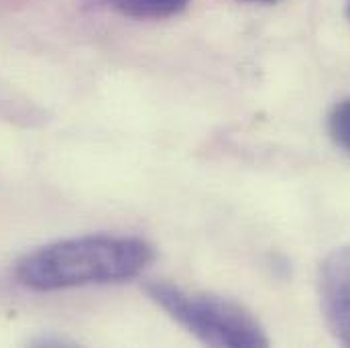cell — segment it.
I'll return each instance as SVG.
<instances>
[{"instance_id": "3", "label": "cell", "mask_w": 350, "mask_h": 348, "mask_svg": "<svg viewBox=\"0 0 350 348\" xmlns=\"http://www.w3.org/2000/svg\"><path fill=\"white\" fill-rule=\"evenodd\" d=\"M324 320L334 338L350 347V245L332 251L318 271Z\"/></svg>"}, {"instance_id": "5", "label": "cell", "mask_w": 350, "mask_h": 348, "mask_svg": "<svg viewBox=\"0 0 350 348\" xmlns=\"http://www.w3.org/2000/svg\"><path fill=\"white\" fill-rule=\"evenodd\" d=\"M328 135L336 147L350 153V98L340 100L328 114Z\"/></svg>"}, {"instance_id": "4", "label": "cell", "mask_w": 350, "mask_h": 348, "mask_svg": "<svg viewBox=\"0 0 350 348\" xmlns=\"http://www.w3.org/2000/svg\"><path fill=\"white\" fill-rule=\"evenodd\" d=\"M90 2L104 4L129 18L161 21L181 14L191 0H90Z\"/></svg>"}, {"instance_id": "2", "label": "cell", "mask_w": 350, "mask_h": 348, "mask_svg": "<svg viewBox=\"0 0 350 348\" xmlns=\"http://www.w3.org/2000/svg\"><path fill=\"white\" fill-rule=\"evenodd\" d=\"M145 293L172 320L204 345L228 348L269 345L257 316L230 297L187 291L167 281L145 283Z\"/></svg>"}, {"instance_id": "1", "label": "cell", "mask_w": 350, "mask_h": 348, "mask_svg": "<svg viewBox=\"0 0 350 348\" xmlns=\"http://www.w3.org/2000/svg\"><path fill=\"white\" fill-rule=\"evenodd\" d=\"M155 249L137 237L86 235L43 245L14 263L16 281L31 291H59L137 279Z\"/></svg>"}, {"instance_id": "6", "label": "cell", "mask_w": 350, "mask_h": 348, "mask_svg": "<svg viewBox=\"0 0 350 348\" xmlns=\"http://www.w3.org/2000/svg\"><path fill=\"white\" fill-rule=\"evenodd\" d=\"M243 2H257V4H275L279 0H243Z\"/></svg>"}, {"instance_id": "7", "label": "cell", "mask_w": 350, "mask_h": 348, "mask_svg": "<svg viewBox=\"0 0 350 348\" xmlns=\"http://www.w3.org/2000/svg\"><path fill=\"white\" fill-rule=\"evenodd\" d=\"M349 8H350V4H349Z\"/></svg>"}]
</instances>
